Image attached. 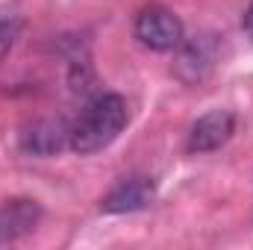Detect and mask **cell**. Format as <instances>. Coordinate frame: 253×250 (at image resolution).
<instances>
[{
	"label": "cell",
	"mask_w": 253,
	"mask_h": 250,
	"mask_svg": "<svg viewBox=\"0 0 253 250\" xmlns=\"http://www.w3.org/2000/svg\"><path fill=\"white\" fill-rule=\"evenodd\" d=\"M236 132V115L230 109H212L203 118H197L189 129V153H212L221 150Z\"/></svg>",
	"instance_id": "3"
},
{
	"label": "cell",
	"mask_w": 253,
	"mask_h": 250,
	"mask_svg": "<svg viewBox=\"0 0 253 250\" xmlns=\"http://www.w3.org/2000/svg\"><path fill=\"white\" fill-rule=\"evenodd\" d=\"M18 33H21L18 18H15V15H3V12H0V59L12 50V44H15Z\"/></svg>",
	"instance_id": "7"
},
{
	"label": "cell",
	"mask_w": 253,
	"mask_h": 250,
	"mask_svg": "<svg viewBox=\"0 0 253 250\" xmlns=\"http://www.w3.org/2000/svg\"><path fill=\"white\" fill-rule=\"evenodd\" d=\"M242 27H245V33L251 36V42H253V3L248 6V12H245V18H242Z\"/></svg>",
	"instance_id": "8"
},
{
	"label": "cell",
	"mask_w": 253,
	"mask_h": 250,
	"mask_svg": "<svg viewBox=\"0 0 253 250\" xmlns=\"http://www.w3.org/2000/svg\"><path fill=\"white\" fill-rule=\"evenodd\" d=\"M153 194H156V186H153L150 177H124L121 183H115L109 188V194L100 200V209L103 212H115V215L138 212V209L150 206Z\"/></svg>",
	"instance_id": "5"
},
{
	"label": "cell",
	"mask_w": 253,
	"mask_h": 250,
	"mask_svg": "<svg viewBox=\"0 0 253 250\" xmlns=\"http://www.w3.org/2000/svg\"><path fill=\"white\" fill-rule=\"evenodd\" d=\"M129 121V106L121 94H97L88 100L68 129V147L80 156L106 150Z\"/></svg>",
	"instance_id": "1"
},
{
	"label": "cell",
	"mask_w": 253,
	"mask_h": 250,
	"mask_svg": "<svg viewBox=\"0 0 253 250\" xmlns=\"http://www.w3.org/2000/svg\"><path fill=\"white\" fill-rule=\"evenodd\" d=\"M132 30H135V39L150 50H177L183 42V21L159 3L144 6L135 15Z\"/></svg>",
	"instance_id": "2"
},
{
	"label": "cell",
	"mask_w": 253,
	"mask_h": 250,
	"mask_svg": "<svg viewBox=\"0 0 253 250\" xmlns=\"http://www.w3.org/2000/svg\"><path fill=\"white\" fill-rule=\"evenodd\" d=\"M68 129L71 126L59 118H42L33 126H27V132L21 135V144H24V150L36 153V156H50V153L62 150V144H68Z\"/></svg>",
	"instance_id": "6"
},
{
	"label": "cell",
	"mask_w": 253,
	"mask_h": 250,
	"mask_svg": "<svg viewBox=\"0 0 253 250\" xmlns=\"http://www.w3.org/2000/svg\"><path fill=\"white\" fill-rule=\"evenodd\" d=\"M218 62V50L212 36H194V39H183L177 47V77L183 83H200Z\"/></svg>",
	"instance_id": "4"
}]
</instances>
